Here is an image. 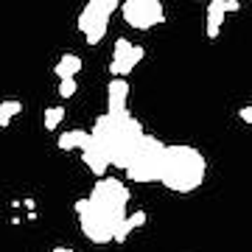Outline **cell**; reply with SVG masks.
Wrapping results in <instances>:
<instances>
[{
	"label": "cell",
	"instance_id": "cell-8",
	"mask_svg": "<svg viewBox=\"0 0 252 252\" xmlns=\"http://www.w3.org/2000/svg\"><path fill=\"white\" fill-rule=\"evenodd\" d=\"M81 160H84V165L90 168L95 177H104L107 174V168H109V160H107V154L101 152L98 146H95V140H93V135H90V143L81 149Z\"/></svg>",
	"mask_w": 252,
	"mask_h": 252
},
{
	"label": "cell",
	"instance_id": "cell-4",
	"mask_svg": "<svg viewBox=\"0 0 252 252\" xmlns=\"http://www.w3.org/2000/svg\"><path fill=\"white\" fill-rule=\"evenodd\" d=\"M162 154H165V143L157 140V137L146 135L140 137V143L135 146V152L126 162V177L137 185H152V182H160V171H162Z\"/></svg>",
	"mask_w": 252,
	"mask_h": 252
},
{
	"label": "cell",
	"instance_id": "cell-14",
	"mask_svg": "<svg viewBox=\"0 0 252 252\" xmlns=\"http://www.w3.org/2000/svg\"><path fill=\"white\" fill-rule=\"evenodd\" d=\"M62 118H64V107H59V104H56V107H48V109H45V121H42V126H45L48 132H54L56 126L62 124Z\"/></svg>",
	"mask_w": 252,
	"mask_h": 252
},
{
	"label": "cell",
	"instance_id": "cell-6",
	"mask_svg": "<svg viewBox=\"0 0 252 252\" xmlns=\"http://www.w3.org/2000/svg\"><path fill=\"white\" fill-rule=\"evenodd\" d=\"M121 17L135 31H152L165 23V9H162V0H124Z\"/></svg>",
	"mask_w": 252,
	"mask_h": 252
},
{
	"label": "cell",
	"instance_id": "cell-16",
	"mask_svg": "<svg viewBox=\"0 0 252 252\" xmlns=\"http://www.w3.org/2000/svg\"><path fill=\"white\" fill-rule=\"evenodd\" d=\"M20 112H23V104H20L17 98H9V101H3V104H0V115H6V118H17Z\"/></svg>",
	"mask_w": 252,
	"mask_h": 252
},
{
	"label": "cell",
	"instance_id": "cell-12",
	"mask_svg": "<svg viewBox=\"0 0 252 252\" xmlns=\"http://www.w3.org/2000/svg\"><path fill=\"white\" fill-rule=\"evenodd\" d=\"M56 143H59L62 152H73V149H79L81 152L84 146L90 143V132H87V129H70V132H64Z\"/></svg>",
	"mask_w": 252,
	"mask_h": 252
},
{
	"label": "cell",
	"instance_id": "cell-7",
	"mask_svg": "<svg viewBox=\"0 0 252 252\" xmlns=\"http://www.w3.org/2000/svg\"><path fill=\"white\" fill-rule=\"evenodd\" d=\"M129 81L126 76H112L107 84V112L109 115H129Z\"/></svg>",
	"mask_w": 252,
	"mask_h": 252
},
{
	"label": "cell",
	"instance_id": "cell-19",
	"mask_svg": "<svg viewBox=\"0 0 252 252\" xmlns=\"http://www.w3.org/2000/svg\"><path fill=\"white\" fill-rule=\"evenodd\" d=\"M51 252H76V250H70V247H54Z\"/></svg>",
	"mask_w": 252,
	"mask_h": 252
},
{
	"label": "cell",
	"instance_id": "cell-15",
	"mask_svg": "<svg viewBox=\"0 0 252 252\" xmlns=\"http://www.w3.org/2000/svg\"><path fill=\"white\" fill-rule=\"evenodd\" d=\"M79 93V81H76V76H70V79H59V98H73Z\"/></svg>",
	"mask_w": 252,
	"mask_h": 252
},
{
	"label": "cell",
	"instance_id": "cell-20",
	"mask_svg": "<svg viewBox=\"0 0 252 252\" xmlns=\"http://www.w3.org/2000/svg\"><path fill=\"white\" fill-rule=\"evenodd\" d=\"M11 124V118H6V115H0V126H9Z\"/></svg>",
	"mask_w": 252,
	"mask_h": 252
},
{
	"label": "cell",
	"instance_id": "cell-18",
	"mask_svg": "<svg viewBox=\"0 0 252 252\" xmlns=\"http://www.w3.org/2000/svg\"><path fill=\"white\" fill-rule=\"evenodd\" d=\"M238 9H241V3H238V0H224V11H227V14H235Z\"/></svg>",
	"mask_w": 252,
	"mask_h": 252
},
{
	"label": "cell",
	"instance_id": "cell-5",
	"mask_svg": "<svg viewBox=\"0 0 252 252\" xmlns=\"http://www.w3.org/2000/svg\"><path fill=\"white\" fill-rule=\"evenodd\" d=\"M118 6H121V0H87V6L81 9L79 20H76V28L84 34L87 45H98L107 36L109 17L118 11Z\"/></svg>",
	"mask_w": 252,
	"mask_h": 252
},
{
	"label": "cell",
	"instance_id": "cell-1",
	"mask_svg": "<svg viewBox=\"0 0 252 252\" xmlns=\"http://www.w3.org/2000/svg\"><path fill=\"white\" fill-rule=\"evenodd\" d=\"M129 199H132V193H129V188L121 180L98 177V182L90 190V196L73 202L81 233L87 235L93 244H109L112 235H115V227L129 213L126 210Z\"/></svg>",
	"mask_w": 252,
	"mask_h": 252
},
{
	"label": "cell",
	"instance_id": "cell-10",
	"mask_svg": "<svg viewBox=\"0 0 252 252\" xmlns=\"http://www.w3.org/2000/svg\"><path fill=\"white\" fill-rule=\"evenodd\" d=\"M224 17H227V11H224V0H210V3H207V26H205L207 39H216V36H219Z\"/></svg>",
	"mask_w": 252,
	"mask_h": 252
},
{
	"label": "cell",
	"instance_id": "cell-17",
	"mask_svg": "<svg viewBox=\"0 0 252 252\" xmlns=\"http://www.w3.org/2000/svg\"><path fill=\"white\" fill-rule=\"evenodd\" d=\"M238 118H241L244 124H252V104H250V107H241V109H238Z\"/></svg>",
	"mask_w": 252,
	"mask_h": 252
},
{
	"label": "cell",
	"instance_id": "cell-9",
	"mask_svg": "<svg viewBox=\"0 0 252 252\" xmlns=\"http://www.w3.org/2000/svg\"><path fill=\"white\" fill-rule=\"evenodd\" d=\"M146 210H135V213H126L124 216V221L115 227V235H112V241H118V244H124L129 235L135 233V230H140V227L146 224Z\"/></svg>",
	"mask_w": 252,
	"mask_h": 252
},
{
	"label": "cell",
	"instance_id": "cell-13",
	"mask_svg": "<svg viewBox=\"0 0 252 252\" xmlns=\"http://www.w3.org/2000/svg\"><path fill=\"white\" fill-rule=\"evenodd\" d=\"M143 56H146V48L143 45H132V51L126 54V59L121 64H118V70H115V76H129V73L135 70L137 64L143 62Z\"/></svg>",
	"mask_w": 252,
	"mask_h": 252
},
{
	"label": "cell",
	"instance_id": "cell-2",
	"mask_svg": "<svg viewBox=\"0 0 252 252\" xmlns=\"http://www.w3.org/2000/svg\"><path fill=\"white\" fill-rule=\"evenodd\" d=\"M90 135L95 140V146L107 154L109 165L126 168L135 146L143 137V126H140L137 118H132V112L129 115H109V112H104V115L95 118V126L90 129Z\"/></svg>",
	"mask_w": 252,
	"mask_h": 252
},
{
	"label": "cell",
	"instance_id": "cell-11",
	"mask_svg": "<svg viewBox=\"0 0 252 252\" xmlns=\"http://www.w3.org/2000/svg\"><path fill=\"white\" fill-rule=\"evenodd\" d=\"M81 67H84L81 56H76V54H62V59L54 64V76H56V79H70V76L81 73Z\"/></svg>",
	"mask_w": 252,
	"mask_h": 252
},
{
	"label": "cell",
	"instance_id": "cell-3",
	"mask_svg": "<svg viewBox=\"0 0 252 252\" xmlns=\"http://www.w3.org/2000/svg\"><path fill=\"white\" fill-rule=\"evenodd\" d=\"M205 177H207V160L199 149L185 143L165 146L162 171H160L162 188L174 190V193H193L205 182Z\"/></svg>",
	"mask_w": 252,
	"mask_h": 252
}]
</instances>
